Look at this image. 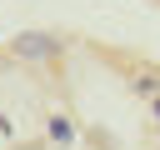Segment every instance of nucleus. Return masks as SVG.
Here are the masks:
<instances>
[{"label": "nucleus", "mask_w": 160, "mask_h": 150, "mask_svg": "<svg viewBox=\"0 0 160 150\" xmlns=\"http://www.w3.org/2000/svg\"><path fill=\"white\" fill-rule=\"evenodd\" d=\"M15 55H25V60H55V40L30 30V35H20V40H15Z\"/></svg>", "instance_id": "nucleus-1"}, {"label": "nucleus", "mask_w": 160, "mask_h": 150, "mask_svg": "<svg viewBox=\"0 0 160 150\" xmlns=\"http://www.w3.org/2000/svg\"><path fill=\"white\" fill-rule=\"evenodd\" d=\"M50 140H55V145H60V150H70V145H75V130H70V120H65V115H60V110H55V115H50Z\"/></svg>", "instance_id": "nucleus-2"}, {"label": "nucleus", "mask_w": 160, "mask_h": 150, "mask_svg": "<svg viewBox=\"0 0 160 150\" xmlns=\"http://www.w3.org/2000/svg\"><path fill=\"white\" fill-rule=\"evenodd\" d=\"M135 90H140V95H150V90H160V75H135Z\"/></svg>", "instance_id": "nucleus-3"}, {"label": "nucleus", "mask_w": 160, "mask_h": 150, "mask_svg": "<svg viewBox=\"0 0 160 150\" xmlns=\"http://www.w3.org/2000/svg\"><path fill=\"white\" fill-rule=\"evenodd\" d=\"M150 115H155V125H160V95H155V105H150Z\"/></svg>", "instance_id": "nucleus-4"}]
</instances>
